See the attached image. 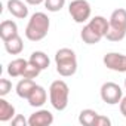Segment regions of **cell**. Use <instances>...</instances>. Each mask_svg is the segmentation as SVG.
Masks as SVG:
<instances>
[{"label": "cell", "instance_id": "cell-1", "mask_svg": "<svg viewBox=\"0 0 126 126\" xmlns=\"http://www.w3.org/2000/svg\"><path fill=\"white\" fill-rule=\"evenodd\" d=\"M108 31V21L104 16H94L82 30L80 37L86 45H96L107 36Z\"/></svg>", "mask_w": 126, "mask_h": 126}, {"label": "cell", "instance_id": "cell-2", "mask_svg": "<svg viewBox=\"0 0 126 126\" xmlns=\"http://www.w3.org/2000/svg\"><path fill=\"white\" fill-rule=\"evenodd\" d=\"M50 27V21L46 14L43 12H36L31 15L27 28H25V37L31 42H40L47 36Z\"/></svg>", "mask_w": 126, "mask_h": 126}, {"label": "cell", "instance_id": "cell-3", "mask_svg": "<svg viewBox=\"0 0 126 126\" xmlns=\"http://www.w3.org/2000/svg\"><path fill=\"white\" fill-rule=\"evenodd\" d=\"M55 64L56 71L62 77H70L77 71V58L73 49L70 47H61L55 53Z\"/></svg>", "mask_w": 126, "mask_h": 126}, {"label": "cell", "instance_id": "cell-4", "mask_svg": "<svg viewBox=\"0 0 126 126\" xmlns=\"http://www.w3.org/2000/svg\"><path fill=\"white\" fill-rule=\"evenodd\" d=\"M126 36V9L119 8L113 11L108 21V31L105 39L110 42H120Z\"/></svg>", "mask_w": 126, "mask_h": 126}, {"label": "cell", "instance_id": "cell-5", "mask_svg": "<svg viewBox=\"0 0 126 126\" xmlns=\"http://www.w3.org/2000/svg\"><path fill=\"white\" fill-rule=\"evenodd\" d=\"M68 96H70V88L64 80H55L50 83L49 88V99L55 110L62 111L68 105Z\"/></svg>", "mask_w": 126, "mask_h": 126}, {"label": "cell", "instance_id": "cell-6", "mask_svg": "<svg viewBox=\"0 0 126 126\" xmlns=\"http://www.w3.org/2000/svg\"><path fill=\"white\" fill-rule=\"evenodd\" d=\"M68 12H70L74 22L83 24L91 18L92 8H91L89 2H86V0H73L68 6Z\"/></svg>", "mask_w": 126, "mask_h": 126}, {"label": "cell", "instance_id": "cell-7", "mask_svg": "<svg viewBox=\"0 0 126 126\" xmlns=\"http://www.w3.org/2000/svg\"><path fill=\"white\" fill-rule=\"evenodd\" d=\"M101 98L104 102L110 104V105H114V104H120L122 98H123V91L122 88L114 83V82H105L102 86H101Z\"/></svg>", "mask_w": 126, "mask_h": 126}, {"label": "cell", "instance_id": "cell-8", "mask_svg": "<svg viewBox=\"0 0 126 126\" xmlns=\"http://www.w3.org/2000/svg\"><path fill=\"white\" fill-rule=\"evenodd\" d=\"M102 61L108 70H113L117 73H126V55L117 53V52H108L105 53Z\"/></svg>", "mask_w": 126, "mask_h": 126}, {"label": "cell", "instance_id": "cell-9", "mask_svg": "<svg viewBox=\"0 0 126 126\" xmlns=\"http://www.w3.org/2000/svg\"><path fill=\"white\" fill-rule=\"evenodd\" d=\"M53 123V116L47 110H39L28 117V126H50Z\"/></svg>", "mask_w": 126, "mask_h": 126}, {"label": "cell", "instance_id": "cell-10", "mask_svg": "<svg viewBox=\"0 0 126 126\" xmlns=\"http://www.w3.org/2000/svg\"><path fill=\"white\" fill-rule=\"evenodd\" d=\"M8 11L11 12V15L19 19H24L28 16V8L21 0H8Z\"/></svg>", "mask_w": 126, "mask_h": 126}, {"label": "cell", "instance_id": "cell-11", "mask_svg": "<svg viewBox=\"0 0 126 126\" xmlns=\"http://www.w3.org/2000/svg\"><path fill=\"white\" fill-rule=\"evenodd\" d=\"M46 99H47V94H46L45 88L36 85V88L31 91V94H30V96H28L27 101H28V104L31 107H42L46 102Z\"/></svg>", "mask_w": 126, "mask_h": 126}, {"label": "cell", "instance_id": "cell-12", "mask_svg": "<svg viewBox=\"0 0 126 126\" xmlns=\"http://www.w3.org/2000/svg\"><path fill=\"white\" fill-rule=\"evenodd\" d=\"M16 34H18V25L14 21L6 19V21H3L2 24H0V37H2L3 42L12 39Z\"/></svg>", "mask_w": 126, "mask_h": 126}, {"label": "cell", "instance_id": "cell-13", "mask_svg": "<svg viewBox=\"0 0 126 126\" xmlns=\"http://www.w3.org/2000/svg\"><path fill=\"white\" fill-rule=\"evenodd\" d=\"M27 64H28V61H25L24 58H16V59L11 61L9 65H8V74L11 77H19V76H22Z\"/></svg>", "mask_w": 126, "mask_h": 126}, {"label": "cell", "instance_id": "cell-14", "mask_svg": "<svg viewBox=\"0 0 126 126\" xmlns=\"http://www.w3.org/2000/svg\"><path fill=\"white\" fill-rule=\"evenodd\" d=\"M36 88V83H34V80L33 79H22V80H19L18 82V85H16V95L19 96V98H24V99H28V96H30V94H31V91Z\"/></svg>", "mask_w": 126, "mask_h": 126}, {"label": "cell", "instance_id": "cell-15", "mask_svg": "<svg viewBox=\"0 0 126 126\" xmlns=\"http://www.w3.org/2000/svg\"><path fill=\"white\" fill-rule=\"evenodd\" d=\"M15 116V107L2 96L0 98V122H9Z\"/></svg>", "mask_w": 126, "mask_h": 126}, {"label": "cell", "instance_id": "cell-16", "mask_svg": "<svg viewBox=\"0 0 126 126\" xmlns=\"http://www.w3.org/2000/svg\"><path fill=\"white\" fill-rule=\"evenodd\" d=\"M5 49H6V52L11 53V55H19V53L22 52V49H24L22 39H21L18 34L14 36L12 39H9V40L5 42Z\"/></svg>", "mask_w": 126, "mask_h": 126}, {"label": "cell", "instance_id": "cell-17", "mask_svg": "<svg viewBox=\"0 0 126 126\" xmlns=\"http://www.w3.org/2000/svg\"><path fill=\"white\" fill-rule=\"evenodd\" d=\"M28 61L31 62V64H34L36 67H39L40 70H46V68L49 67V64H50L49 56H47L45 52H42V50H36V52H33Z\"/></svg>", "mask_w": 126, "mask_h": 126}, {"label": "cell", "instance_id": "cell-18", "mask_svg": "<svg viewBox=\"0 0 126 126\" xmlns=\"http://www.w3.org/2000/svg\"><path fill=\"white\" fill-rule=\"evenodd\" d=\"M96 117H98V113L95 110L86 108V110L80 111V114H79V123L83 125V126H94Z\"/></svg>", "mask_w": 126, "mask_h": 126}, {"label": "cell", "instance_id": "cell-19", "mask_svg": "<svg viewBox=\"0 0 126 126\" xmlns=\"http://www.w3.org/2000/svg\"><path fill=\"white\" fill-rule=\"evenodd\" d=\"M65 5V0H45V8L49 12H59Z\"/></svg>", "mask_w": 126, "mask_h": 126}, {"label": "cell", "instance_id": "cell-20", "mask_svg": "<svg viewBox=\"0 0 126 126\" xmlns=\"http://www.w3.org/2000/svg\"><path fill=\"white\" fill-rule=\"evenodd\" d=\"M40 71L42 70L39 67H36L34 64H31V62L28 61V64H27V67H25V70L22 73V77H25V79H36L40 74Z\"/></svg>", "mask_w": 126, "mask_h": 126}, {"label": "cell", "instance_id": "cell-21", "mask_svg": "<svg viewBox=\"0 0 126 126\" xmlns=\"http://www.w3.org/2000/svg\"><path fill=\"white\" fill-rule=\"evenodd\" d=\"M12 91V82L8 79H0V96H6Z\"/></svg>", "mask_w": 126, "mask_h": 126}, {"label": "cell", "instance_id": "cell-22", "mask_svg": "<svg viewBox=\"0 0 126 126\" xmlns=\"http://www.w3.org/2000/svg\"><path fill=\"white\" fill-rule=\"evenodd\" d=\"M11 123H12V126H27V125H28V119H25V117L21 116V114H16V116L11 120Z\"/></svg>", "mask_w": 126, "mask_h": 126}, {"label": "cell", "instance_id": "cell-23", "mask_svg": "<svg viewBox=\"0 0 126 126\" xmlns=\"http://www.w3.org/2000/svg\"><path fill=\"white\" fill-rule=\"evenodd\" d=\"M94 126H111V120H110L108 117H105V116L98 114V117H96Z\"/></svg>", "mask_w": 126, "mask_h": 126}, {"label": "cell", "instance_id": "cell-24", "mask_svg": "<svg viewBox=\"0 0 126 126\" xmlns=\"http://www.w3.org/2000/svg\"><path fill=\"white\" fill-rule=\"evenodd\" d=\"M120 113L123 114V117H126V96H123L120 101Z\"/></svg>", "mask_w": 126, "mask_h": 126}, {"label": "cell", "instance_id": "cell-25", "mask_svg": "<svg viewBox=\"0 0 126 126\" xmlns=\"http://www.w3.org/2000/svg\"><path fill=\"white\" fill-rule=\"evenodd\" d=\"M25 2H27L28 5L37 6V5H42V3H45V0H25Z\"/></svg>", "mask_w": 126, "mask_h": 126}, {"label": "cell", "instance_id": "cell-26", "mask_svg": "<svg viewBox=\"0 0 126 126\" xmlns=\"http://www.w3.org/2000/svg\"><path fill=\"white\" fill-rule=\"evenodd\" d=\"M125 88H126V79H125Z\"/></svg>", "mask_w": 126, "mask_h": 126}]
</instances>
